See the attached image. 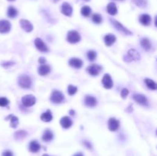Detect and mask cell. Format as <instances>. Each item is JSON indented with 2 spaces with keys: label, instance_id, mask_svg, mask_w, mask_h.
<instances>
[{
  "label": "cell",
  "instance_id": "obj_1",
  "mask_svg": "<svg viewBox=\"0 0 157 156\" xmlns=\"http://www.w3.org/2000/svg\"><path fill=\"white\" fill-rule=\"evenodd\" d=\"M110 22H111L112 25H113V26H114V27L117 29V31H119L120 32H121V33L123 34V35H131L133 34V32H131V31H130L129 29H127L126 27H124L123 25L120 22H119L118 21H116V19H113L111 18V19H110Z\"/></svg>",
  "mask_w": 157,
  "mask_h": 156
},
{
  "label": "cell",
  "instance_id": "obj_2",
  "mask_svg": "<svg viewBox=\"0 0 157 156\" xmlns=\"http://www.w3.org/2000/svg\"><path fill=\"white\" fill-rule=\"evenodd\" d=\"M124 61L127 62L137 61L140 59V55L137 50L135 49H130L128 50L127 55L124 56Z\"/></svg>",
  "mask_w": 157,
  "mask_h": 156
},
{
  "label": "cell",
  "instance_id": "obj_3",
  "mask_svg": "<svg viewBox=\"0 0 157 156\" xmlns=\"http://www.w3.org/2000/svg\"><path fill=\"white\" fill-rule=\"evenodd\" d=\"M18 84L22 88L24 89H28L31 87V80L28 76L27 75H22L19 77V81H18Z\"/></svg>",
  "mask_w": 157,
  "mask_h": 156
},
{
  "label": "cell",
  "instance_id": "obj_4",
  "mask_svg": "<svg viewBox=\"0 0 157 156\" xmlns=\"http://www.w3.org/2000/svg\"><path fill=\"white\" fill-rule=\"evenodd\" d=\"M50 99L54 103H61L65 100V96L59 90H54L52 93Z\"/></svg>",
  "mask_w": 157,
  "mask_h": 156
},
{
  "label": "cell",
  "instance_id": "obj_5",
  "mask_svg": "<svg viewBox=\"0 0 157 156\" xmlns=\"http://www.w3.org/2000/svg\"><path fill=\"white\" fill-rule=\"evenodd\" d=\"M67 41L71 44H75L80 41V35L77 31H69L67 35Z\"/></svg>",
  "mask_w": 157,
  "mask_h": 156
},
{
  "label": "cell",
  "instance_id": "obj_6",
  "mask_svg": "<svg viewBox=\"0 0 157 156\" xmlns=\"http://www.w3.org/2000/svg\"><path fill=\"white\" fill-rule=\"evenodd\" d=\"M35 102H36V98L35 97V96L31 94L25 95L22 97V102L25 107H30V106H32L33 105H35Z\"/></svg>",
  "mask_w": 157,
  "mask_h": 156
},
{
  "label": "cell",
  "instance_id": "obj_7",
  "mask_svg": "<svg viewBox=\"0 0 157 156\" xmlns=\"http://www.w3.org/2000/svg\"><path fill=\"white\" fill-rule=\"evenodd\" d=\"M102 67L98 64H91L87 68V71L92 76H98L102 71Z\"/></svg>",
  "mask_w": 157,
  "mask_h": 156
},
{
  "label": "cell",
  "instance_id": "obj_8",
  "mask_svg": "<svg viewBox=\"0 0 157 156\" xmlns=\"http://www.w3.org/2000/svg\"><path fill=\"white\" fill-rule=\"evenodd\" d=\"M19 23H20L21 28H22L25 32H31L33 31V25H32V24H31L29 21L26 20V19H21V20L19 21Z\"/></svg>",
  "mask_w": 157,
  "mask_h": 156
},
{
  "label": "cell",
  "instance_id": "obj_9",
  "mask_svg": "<svg viewBox=\"0 0 157 156\" xmlns=\"http://www.w3.org/2000/svg\"><path fill=\"white\" fill-rule=\"evenodd\" d=\"M120 127V121L116 118H110L108 120V129L110 131L115 132Z\"/></svg>",
  "mask_w": 157,
  "mask_h": 156
},
{
  "label": "cell",
  "instance_id": "obj_10",
  "mask_svg": "<svg viewBox=\"0 0 157 156\" xmlns=\"http://www.w3.org/2000/svg\"><path fill=\"white\" fill-rule=\"evenodd\" d=\"M102 84L105 89H111L113 87V81L110 74H104L102 78Z\"/></svg>",
  "mask_w": 157,
  "mask_h": 156
},
{
  "label": "cell",
  "instance_id": "obj_11",
  "mask_svg": "<svg viewBox=\"0 0 157 156\" xmlns=\"http://www.w3.org/2000/svg\"><path fill=\"white\" fill-rule=\"evenodd\" d=\"M35 45L36 47V48L38 49V50L41 52H48V46L45 44L44 41L39 38H35Z\"/></svg>",
  "mask_w": 157,
  "mask_h": 156
},
{
  "label": "cell",
  "instance_id": "obj_12",
  "mask_svg": "<svg viewBox=\"0 0 157 156\" xmlns=\"http://www.w3.org/2000/svg\"><path fill=\"white\" fill-rule=\"evenodd\" d=\"M61 13L65 16H71L73 13V8L71 5H70L68 2H64L61 5Z\"/></svg>",
  "mask_w": 157,
  "mask_h": 156
},
{
  "label": "cell",
  "instance_id": "obj_13",
  "mask_svg": "<svg viewBox=\"0 0 157 156\" xmlns=\"http://www.w3.org/2000/svg\"><path fill=\"white\" fill-rule=\"evenodd\" d=\"M11 30V24L7 20L0 21V33L5 34Z\"/></svg>",
  "mask_w": 157,
  "mask_h": 156
},
{
  "label": "cell",
  "instance_id": "obj_14",
  "mask_svg": "<svg viewBox=\"0 0 157 156\" xmlns=\"http://www.w3.org/2000/svg\"><path fill=\"white\" fill-rule=\"evenodd\" d=\"M84 103L88 107H94L98 104V100L93 96H86L84 99Z\"/></svg>",
  "mask_w": 157,
  "mask_h": 156
},
{
  "label": "cell",
  "instance_id": "obj_15",
  "mask_svg": "<svg viewBox=\"0 0 157 156\" xmlns=\"http://www.w3.org/2000/svg\"><path fill=\"white\" fill-rule=\"evenodd\" d=\"M133 97H134V99L137 103L140 104V105H143V106H147L148 100L144 95L134 94Z\"/></svg>",
  "mask_w": 157,
  "mask_h": 156
},
{
  "label": "cell",
  "instance_id": "obj_16",
  "mask_svg": "<svg viewBox=\"0 0 157 156\" xmlns=\"http://www.w3.org/2000/svg\"><path fill=\"white\" fill-rule=\"evenodd\" d=\"M60 124L64 129H69L73 125V122L68 116H64L60 120Z\"/></svg>",
  "mask_w": 157,
  "mask_h": 156
},
{
  "label": "cell",
  "instance_id": "obj_17",
  "mask_svg": "<svg viewBox=\"0 0 157 156\" xmlns=\"http://www.w3.org/2000/svg\"><path fill=\"white\" fill-rule=\"evenodd\" d=\"M116 40V36L113 35V34H107L104 37V43H105L106 46H107V47H110V46L113 45V44L115 43Z\"/></svg>",
  "mask_w": 157,
  "mask_h": 156
},
{
  "label": "cell",
  "instance_id": "obj_18",
  "mask_svg": "<svg viewBox=\"0 0 157 156\" xmlns=\"http://www.w3.org/2000/svg\"><path fill=\"white\" fill-rule=\"evenodd\" d=\"M69 64L70 66L74 68H80L83 66V61L80 60V58H77V57H73L69 60Z\"/></svg>",
  "mask_w": 157,
  "mask_h": 156
},
{
  "label": "cell",
  "instance_id": "obj_19",
  "mask_svg": "<svg viewBox=\"0 0 157 156\" xmlns=\"http://www.w3.org/2000/svg\"><path fill=\"white\" fill-rule=\"evenodd\" d=\"M54 138V134L53 133H52V131L51 130V129H47L45 130L44 133H43V136H42V141L43 142H50V141H52V139H53Z\"/></svg>",
  "mask_w": 157,
  "mask_h": 156
},
{
  "label": "cell",
  "instance_id": "obj_20",
  "mask_svg": "<svg viewBox=\"0 0 157 156\" xmlns=\"http://www.w3.org/2000/svg\"><path fill=\"white\" fill-rule=\"evenodd\" d=\"M152 22V19L151 16L148 14H143L140 16V22L143 25L145 26H148L151 24Z\"/></svg>",
  "mask_w": 157,
  "mask_h": 156
},
{
  "label": "cell",
  "instance_id": "obj_21",
  "mask_svg": "<svg viewBox=\"0 0 157 156\" xmlns=\"http://www.w3.org/2000/svg\"><path fill=\"white\" fill-rule=\"evenodd\" d=\"M51 71V67L49 65L41 64L39 68H38V74L41 76H45L48 74Z\"/></svg>",
  "mask_w": 157,
  "mask_h": 156
},
{
  "label": "cell",
  "instance_id": "obj_22",
  "mask_svg": "<svg viewBox=\"0 0 157 156\" xmlns=\"http://www.w3.org/2000/svg\"><path fill=\"white\" fill-rule=\"evenodd\" d=\"M107 12L110 16H115L117 14V8L114 2H110L107 5Z\"/></svg>",
  "mask_w": 157,
  "mask_h": 156
},
{
  "label": "cell",
  "instance_id": "obj_23",
  "mask_svg": "<svg viewBox=\"0 0 157 156\" xmlns=\"http://www.w3.org/2000/svg\"><path fill=\"white\" fill-rule=\"evenodd\" d=\"M40 148H41V145H40V144L38 143L37 141L33 140L30 142L29 151H31V152H33V153L38 152V151L40 150Z\"/></svg>",
  "mask_w": 157,
  "mask_h": 156
},
{
  "label": "cell",
  "instance_id": "obj_24",
  "mask_svg": "<svg viewBox=\"0 0 157 156\" xmlns=\"http://www.w3.org/2000/svg\"><path fill=\"white\" fill-rule=\"evenodd\" d=\"M52 119H53V116H52V113L50 109H48L46 112L43 113L41 115V120L45 123H49L52 121Z\"/></svg>",
  "mask_w": 157,
  "mask_h": 156
},
{
  "label": "cell",
  "instance_id": "obj_25",
  "mask_svg": "<svg viewBox=\"0 0 157 156\" xmlns=\"http://www.w3.org/2000/svg\"><path fill=\"white\" fill-rule=\"evenodd\" d=\"M140 44H141L142 47L145 50H149L151 49V47H152V44H151L150 41L146 38H142L141 41H140Z\"/></svg>",
  "mask_w": 157,
  "mask_h": 156
},
{
  "label": "cell",
  "instance_id": "obj_26",
  "mask_svg": "<svg viewBox=\"0 0 157 156\" xmlns=\"http://www.w3.org/2000/svg\"><path fill=\"white\" fill-rule=\"evenodd\" d=\"M28 136V133L25 130H19V131L16 132L14 135V137L16 140H22L25 138L27 137Z\"/></svg>",
  "mask_w": 157,
  "mask_h": 156
},
{
  "label": "cell",
  "instance_id": "obj_27",
  "mask_svg": "<svg viewBox=\"0 0 157 156\" xmlns=\"http://www.w3.org/2000/svg\"><path fill=\"white\" fill-rule=\"evenodd\" d=\"M7 119H10V126H11L12 128L15 129L19 125V118L17 116H15L13 115H10L8 117H6V120Z\"/></svg>",
  "mask_w": 157,
  "mask_h": 156
},
{
  "label": "cell",
  "instance_id": "obj_28",
  "mask_svg": "<svg viewBox=\"0 0 157 156\" xmlns=\"http://www.w3.org/2000/svg\"><path fill=\"white\" fill-rule=\"evenodd\" d=\"M7 15L9 18L11 19H13L15 18L16 16H17L18 15V10L15 8L14 6L12 5H10L9 7L8 8V11H7Z\"/></svg>",
  "mask_w": 157,
  "mask_h": 156
},
{
  "label": "cell",
  "instance_id": "obj_29",
  "mask_svg": "<svg viewBox=\"0 0 157 156\" xmlns=\"http://www.w3.org/2000/svg\"><path fill=\"white\" fill-rule=\"evenodd\" d=\"M144 82L146 83V86H147L148 88H149L150 90H155L157 89L156 84H155V81H152V80L149 79V78H146V79L144 80Z\"/></svg>",
  "mask_w": 157,
  "mask_h": 156
},
{
  "label": "cell",
  "instance_id": "obj_30",
  "mask_svg": "<svg viewBox=\"0 0 157 156\" xmlns=\"http://www.w3.org/2000/svg\"><path fill=\"white\" fill-rule=\"evenodd\" d=\"M80 13H81L82 16H84V17H88L91 13V7L87 6V5L83 6L81 8V10H80Z\"/></svg>",
  "mask_w": 157,
  "mask_h": 156
},
{
  "label": "cell",
  "instance_id": "obj_31",
  "mask_svg": "<svg viewBox=\"0 0 157 156\" xmlns=\"http://www.w3.org/2000/svg\"><path fill=\"white\" fill-rule=\"evenodd\" d=\"M132 2L140 8H145L147 5L146 0H132Z\"/></svg>",
  "mask_w": 157,
  "mask_h": 156
},
{
  "label": "cell",
  "instance_id": "obj_32",
  "mask_svg": "<svg viewBox=\"0 0 157 156\" xmlns=\"http://www.w3.org/2000/svg\"><path fill=\"white\" fill-rule=\"evenodd\" d=\"M102 16H101L98 13H95V14L93 15L92 16V21L95 24H101L102 22Z\"/></svg>",
  "mask_w": 157,
  "mask_h": 156
},
{
  "label": "cell",
  "instance_id": "obj_33",
  "mask_svg": "<svg viewBox=\"0 0 157 156\" xmlns=\"http://www.w3.org/2000/svg\"><path fill=\"white\" fill-rule=\"evenodd\" d=\"M77 92V87L75 86L69 85L68 87V93L70 96H73Z\"/></svg>",
  "mask_w": 157,
  "mask_h": 156
},
{
  "label": "cell",
  "instance_id": "obj_34",
  "mask_svg": "<svg viewBox=\"0 0 157 156\" xmlns=\"http://www.w3.org/2000/svg\"><path fill=\"white\" fill-rule=\"evenodd\" d=\"M97 57V53L94 50H89L87 52V58L89 59V61H93L96 59Z\"/></svg>",
  "mask_w": 157,
  "mask_h": 156
},
{
  "label": "cell",
  "instance_id": "obj_35",
  "mask_svg": "<svg viewBox=\"0 0 157 156\" xmlns=\"http://www.w3.org/2000/svg\"><path fill=\"white\" fill-rule=\"evenodd\" d=\"M9 103V100L5 97H0V106L5 107Z\"/></svg>",
  "mask_w": 157,
  "mask_h": 156
},
{
  "label": "cell",
  "instance_id": "obj_36",
  "mask_svg": "<svg viewBox=\"0 0 157 156\" xmlns=\"http://www.w3.org/2000/svg\"><path fill=\"white\" fill-rule=\"evenodd\" d=\"M128 94H129V90H128V89L123 88L122 90H121L120 95L121 96H122L123 99H126L127 96H128Z\"/></svg>",
  "mask_w": 157,
  "mask_h": 156
},
{
  "label": "cell",
  "instance_id": "obj_37",
  "mask_svg": "<svg viewBox=\"0 0 157 156\" xmlns=\"http://www.w3.org/2000/svg\"><path fill=\"white\" fill-rule=\"evenodd\" d=\"M15 64V62H12V61H7V62H4V63H2V67H4V68H9V67H12L13 66V65Z\"/></svg>",
  "mask_w": 157,
  "mask_h": 156
},
{
  "label": "cell",
  "instance_id": "obj_38",
  "mask_svg": "<svg viewBox=\"0 0 157 156\" xmlns=\"http://www.w3.org/2000/svg\"><path fill=\"white\" fill-rule=\"evenodd\" d=\"M83 144L85 147H87V148H88V149H91V148H92V145H91V144L89 142H87V141H84Z\"/></svg>",
  "mask_w": 157,
  "mask_h": 156
},
{
  "label": "cell",
  "instance_id": "obj_39",
  "mask_svg": "<svg viewBox=\"0 0 157 156\" xmlns=\"http://www.w3.org/2000/svg\"><path fill=\"white\" fill-rule=\"evenodd\" d=\"M2 156H13V154L11 151L6 150V151H5L2 153Z\"/></svg>",
  "mask_w": 157,
  "mask_h": 156
},
{
  "label": "cell",
  "instance_id": "obj_40",
  "mask_svg": "<svg viewBox=\"0 0 157 156\" xmlns=\"http://www.w3.org/2000/svg\"><path fill=\"white\" fill-rule=\"evenodd\" d=\"M38 62H39L41 64H45L46 63V59L44 57H41L38 59Z\"/></svg>",
  "mask_w": 157,
  "mask_h": 156
},
{
  "label": "cell",
  "instance_id": "obj_41",
  "mask_svg": "<svg viewBox=\"0 0 157 156\" xmlns=\"http://www.w3.org/2000/svg\"><path fill=\"white\" fill-rule=\"evenodd\" d=\"M132 111H133V106H132V105H130V106H128V108L127 109V112L131 113Z\"/></svg>",
  "mask_w": 157,
  "mask_h": 156
},
{
  "label": "cell",
  "instance_id": "obj_42",
  "mask_svg": "<svg viewBox=\"0 0 157 156\" xmlns=\"http://www.w3.org/2000/svg\"><path fill=\"white\" fill-rule=\"evenodd\" d=\"M73 156H84V154H82L81 152H78V153H76V154H74Z\"/></svg>",
  "mask_w": 157,
  "mask_h": 156
},
{
  "label": "cell",
  "instance_id": "obj_43",
  "mask_svg": "<svg viewBox=\"0 0 157 156\" xmlns=\"http://www.w3.org/2000/svg\"><path fill=\"white\" fill-rule=\"evenodd\" d=\"M69 113L71 114V115L74 116V114H75V112H74V110H73V109H71V110L69 111Z\"/></svg>",
  "mask_w": 157,
  "mask_h": 156
},
{
  "label": "cell",
  "instance_id": "obj_44",
  "mask_svg": "<svg viewBox=\"0 0 157 156\" xmlns=\"http://www.w3.org/2000/svg\"><path fill=\"white\" fill-rule=\"evenodd\" d=\"M42 156H49V155H48V154H44Z\"/></svg>",
  "mask_w": 157,
  "mask_h": 156
},
{
  "label": "cell",
  "instance_id": "obj_45",
  "mask_svg": "<svg viewBox=\"0 0 157 156\" xmlns=\"http://www.w3.org/2000/svg\"><path fill=\"white\" fill-rule=\"evenodd\" d=\"M53 1H54V2H58V1H59V0H53Z\"/></svg>",
  "mask_w": 157,
  "mask_h": 156
},
{
  "label": "cell",
  "instance_id": "obj_46",
  "mask_svg": "<svg viewBox=\"0 0 157 156\" xmlns=\"http://www.w3.org/2000/svg\"><path fill=\"white\" fill-rule=\"evenodd\" d=\"M8 1H9V2H13V1H15V0H8Z\"/></svg>",
  "mask_w": 157,
  "mask_h": 156
},
{
  "label": "cell",
  "instance_id": "obj_47",
  "mask_svg": "<svg viewBox=\"0 0 157 156\" xmlns=\"http://www.w3.org/2000/svg\"><path fill=\"white\" fill-rule=\"evenodd\" d=\"M84 1H86V2H88V1H90V0H84Z\"/></svg>",
  "mask_w": 157,
  "mask_h": 156
}]
</instances>
